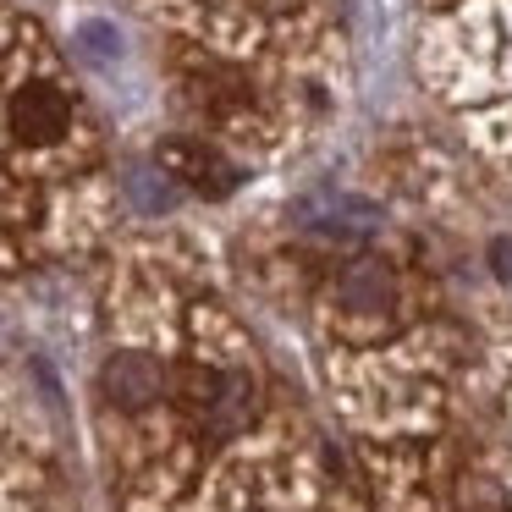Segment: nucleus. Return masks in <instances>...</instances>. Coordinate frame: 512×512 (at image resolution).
<instances>
[{
    "label": "nucleus",
    "mask_w": 512,
    "mask_h": 512,
    "mask_svg": "<svg viewBox=\"0 0 512 512\" xmlns=\"http://www.w3.org/2000/svg\"><path fill=\"white\" fill-rule=\"evenodd\" d=\"M177 397H182V408L199 419V430L215 435V441L237 435L248 419H254V380H248L243 369H199V364H188L177 375Z\"/></svg>",
    "instance_id": "nucleus-1"
},
{
    "label": "nucleus",
    "mask_w": 512,
    "mask_h": 512,
    "mask_svg": "<svg viewBox=\"0 0 512 512\" xmlns=\"http://www.w3.org/2000/svg\"><path fill=\"white\" fill-rule=\"evenodd\" d=\"M67 122H72V111H67V94L61 89L28 83V89L12 94V133L28 138V144H50V138H61Z\"/></svg>",
    "instance_id": "nucleus-2"
},
{
    "label": "nucleus",
    "mask_w": 512,
    "mask_h": 512,
    "mask_svg": "<svg viewBox=\"0 0 512 512\" xmlns=\"http://www.w3.org/2000/svg\"><path fill=\"white\" fill-rule=\"evenodd\" d=\"M160 160H166L171 171H177L188 188H199V193H210V199H221V193H232V182H237V171L226 166L215 149H204V144H193V138H177V144H166L160 149Z\"/></svg>",
    "instance_id": "nucleus-3"
},
{
    "label": "nucleus",
    "mask_w": 512,
    "mask_h": 512,
    "mask_svg": "<svg viewBox=\"0 0 512 512\" xmlns=\"http://www.w3.org/2000/svg\"><path fill=\"white\" fill-rule=\"evenodd\" d=\"M100 386L116 408L133 413V408H149V402L160 397V369H155V358H144V353H116L111 364H105Z\"/></svg>",
    "instance_id": "nucleus-4"
},
{
    "label": "nucleus",
    "mask_w": 512,
    "mask_h": 512,
    "mask_svg": "<svg viewBox=\"0 0 512 512\" xmlns=\"http://www.w3.org/2000/svg\"><path fill=\"white\" fill-rule=\"evenodd\" d=\"M386 292H391V281H386V270H375V265H358L353 276L342 281V298L353 303V309H375V303H386Z\"/></svg>",
    "instance_id": "nucleus-5"
}]
</instances>
